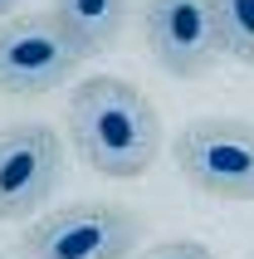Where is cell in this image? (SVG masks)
I'll use <instances>...</instances> for the list:
<instances>
[{
  "instance_id": "1",
  "label": "cell",
  "mask_w": 254,
  "mask_h": 259,
  "mask_svg": "<svg viewBox=\"0 0 254 259\" xmlns=\"http://www.w3.org/2000/svg\"><path fill=\"white\" fill-rule=\"evenodd\" d=\"M69 142L98 176L132 181V176L152 171L166 137H161V117L142 88L113 78V73H98V78H83L69 98Z\"/></svg>"
},
{
  "instance_id": "9",
  "label": "cell",
  "mask_w": 254,
  "mask_h": 259,
  "mask_svg": "<svg viewBox=\"0 0 254 259\" xmlns=\"http://www.w3.org/2000/svg\"><path fill=\"white\" fill-rule=\"evenodd\" d=\"M132 259H215V254L200 245V240H161V245L142 249V254H132Z\"/></svg>"
},
{
  "instance_id": "6",
  "label": "cell",
  "mask_w": 254,
  "mask_h": 259,
  "mask_svg": "<svg viewBox=\"0 0 254 259\" xmlns=\"http://www.w3.org/2000/svg\"><path fill=\"white\" fill-rule=\"evenodd\" d=\"M64 142L49 122H15L0 132V220H25L54 196Z\"/></svg>"
},
{
  "instance_id": "10",
  "label": "cell",
  "mask_w": 254,
  "mask_h": 259,
  "mask_svg": "<svg viewBox=\"0 0 254 259\" xmlns=\"http://www.w3.org/2000/svg\"><path fill=\"white\" fill-rule=\"evenodd\" d=\"M15 5H20V0H0V20H5V15H10Z\"/></svg>"
},
{
  "instance_id": "3",
  "label": "cell",
  "mask_w": 254,
  "mask_h": 259,
  "mask_svg": "<svg viewBox=\"0 0 254 259\" xmlns=\"http://www.w3.org/2000/svg\"><path fill=\"white\" fill-rule=\"evenodd\" d=\"M181 176L215 201H254V122L244 117H196L171 142Z\"/></svg>"
},
{
  "instance_id": "7",
  "label": "cell",
  "mask_w": 254,
  "mask_h": 259,
  "mask_svg": "<svg viewBox=\"0 0 254 259\" xmlns=\"http://www.w3.org/2000/svg\"><path fill=\"white\" fill-rule=\"evenodd\" d=\"M137 0H54L49 15L73 34V44L83 49L88 59L108 54L127 29V15H132Z\"/></svg>"
},
{
  "instance_id": "2",
  "label": "cell",
  "mask_w": 254,
  "mask_h": 259,
  "mask_svg": "<svg viewBox=\"0 0 254 259\" xmlns=\"http://www.w3.org/2000/svg\"><path fill=\"white\" fill-rule=\"evenodd\" d=\"M142 245V215L113 201H73L49 210L20 235L15 259H132Z\"/></svg>"
},
{
  "instance_id": "5",
  "label": "cell",
  "mask_w": 254,
  "mask_h": 259,
  "mask_svg": "<svg viewBox=\"0 0 254 259\" xmlns=\"http://www.w3.org/2000/svg\"><path fill=\"white\" fill-rule=\"evenodd\" d=\"M142 39L171 78H205L220 64L215 0H142Z\"/></svg>"
},
{
  "instance_id": "4",
  "label": "cell",
  "mask_w": 254,
  "mask_h": 259,
  "mask_svg": "<svg viewBox=\"0 0 254 259\" xmlns=\"http://www.w3.org/2000/svg\"><path fill=\"white\" fill-rule=\"evenodd\" d=\"M83 49L49 10L10 15L0 25V93L10 98H39L49 88H64L83 64Z\"/></svg>"
},
{
  "instance_id": "8",
  "label": "cell",
  "mask_w": 254,
  "mask_h": 259,
  "mask_svg": "<svg viewBox=\"0 0 254 259\" xmlns=\"http://www.w3.org/2000/svg\"><path fill=\"white\" fill-rule=\"evenodd\" d=\"M220 54L254 69V0H215Z\"/></svg>"
}]
</instances>
